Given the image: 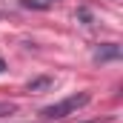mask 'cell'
Instances as JSON below:
<instances>
[{
	"mask_svg": "<svg viewBox=\"0 0 123 123\" xmlns=\"http://www.w3.org/2000/svg\"><path fill=\"white\" fill-rule=\"evenodd\" d=\"M117 57H120V46H117V43H103V46H100V49H97V52H94V60H117Z\"/></svg>",
	"mask_w": 123,
	"mask_h": 123,
	"instance_id": "cell-2",
	"label": "cell"
},
{
	"mask_svg": "<svg viewBox=\"0 0 123 123\" xmlns=\"http://www.w3.org/2000/svg\"><path fill=\"white\" fill-rule=\"evenodd\" d=\"M52 83H55L52 77H37V80H29L26 89H29V92H43V89H52Z\"/></svg>",
	"mask_w": 123,
	"mask_h": 123,
	"instance_id": "cell-3",
	"label": "cell"
},
{
	"mask_svg": "<svg viewBox=\"0 0 123 123\" xmlns=\"http://www.w3.org/2000/svg\"><path fill=\"white\" fill-rule=\"evenodd\" d=\"M0 72H6V63H3V60H0Z\"/></svg>",
	"mask_w": 123,
	"mask_h": 123,
	"instance_id": "cell-4",
	"label": "cell"
},
{
	"mask_svg": "<svg viewBox=\"0 0 123 123\" xmlns=\"http://www.w3.org/2000/svg\"><path fill=\"white\" fill-rule=\"evenodd\" d=\"M89 100H92V94H89V92L69 94V97H63V100H57V103H52V106H43V109H40V117H43V120H63V117L80 112Z\"/></svg>",
	"mask_w": 123,
	"mask_h": 123,
	"instance_id": "cell-1",
	"label": "cell"
}]
</instances>
